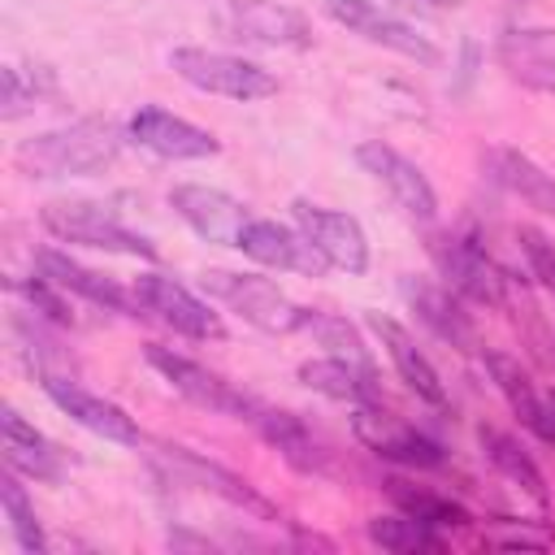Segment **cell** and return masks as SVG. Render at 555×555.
<instances>
[{
  "label": "cell",
  "mask_w": 555,
  "mask_h": 555,
  "mask_svg": "<svg viewBox=\"0 0 555 555\" xmlns=\"http://www.w3.org/2000/svg\"><path fill=\"white\" fill-rule=\"evenodd\" d=\"M126 130L113 117H78L69 126L30 134L13 147V165L26 178H95L117 165Z\"/></svg>",
  "instance_id": "6da1fadb"
},
{
  "label": "cell",
  "mask_w": 555,
  "mask_h": 555,
  "mask_svg": "<svg viewBox=\"0 0 555 555\" xmlns=\"http://www.w3.org/2000/svg\"><path fill=\"white\" fill-rule=\"evenodd\" d=\"M39 225L69 247H91V251H113V256H139L156 260V247L147 234L130 230L121 217H113L95 199H52L39 208Z\"/></svg>",
  "instance_id": "7a4b0ae2"
},
{
  "label": "cell",
  "mask_w": 555,
  "mask_h": 555,
  "mask_svg": "<svg viewBox=\"0 0 555 555\" xmlns=\"http://www.w3.org/2000/svg\"><path fill=\"white\" fill-rule=\"evenodd\" d=\"M169 69L204 91V95H221V100H238V104H256V100H269L278 95V78L247 61V56H234V52H212V48H173L169 52Z\"/></svg>",
  "instance_id": "3957f363"
},
{
  "label": "cell",
  "mask_w": 555,
  "mask_h": 555,
  "mask_svg": "<svg viewBox=\"0 0 555 555\" xmlns=\"http://www.w3.org/2000/svg\"><path fill=\"white\" fill-rule=\"evenodd\" d=\"M204 291L212 299H221L230 312H238L251 330L260 334H299L304 325V304H295L278 282L260 278V273H230V269H208L204 278Z\"/></svg>",
  "instance_id": "277c9868"
},
{
  "label": "cell",
  "mask_w": 555,
  "mask_h": 555,
  "mask_svg": "<svg viewBox=\"0 0 555 555\" xmlns=\"http://www.w3.org/2000/svg\"><path fill=\"white\" fill-rule=\"evenodd\" d=\"M356 160H360V169L395 199V208H399L408 221L429 225V221L438 217V191H434V182L425 178V169H421L412 156H403L399 147H390V143H382V139H364V143L356 147Z\"/></svg>",
  "instance_id": "5b68a950"
},
{
  "label": "cell",
  "mask_w": 555,
  "mask_h": 555,
  "mask_svg": "<svg viewBox=\"0 0 555 555\" xmlns=\"http://www.w3.org/2000/svg\"><path fill=\"white\" fill-rule=\"evenodd\" d=\"M143 356H147V364H152L182 399H191L195 408H208V412H217V416H238V421H247V416L256 412V403H260V399H251L247 390H238L234 382H225L221 373L204 369L199 360L178 356L173 347L147 343Z\"/></svg>",
  "instance_id": "8992f818"
},
{
  "label": "cell",
  "mask_w": 555,
  "mask_h": 555,
  "mask_svg": "<svg viewBox=\"0 0 555 555\" xmlns=\"http://www.w3.org/2000/svg\"><path fill=\"white\" fill-rule=\"evenodd\" d=\"M134 299L143 312H152L160 325H169L182 338L195 343H221L225 338V321L212 312V304H204L195 291H186L182 282L165 278V273H139L134 278Z\"/></svg>",
  "instance_id": "52a82bcc"
},
{
  "label": "cell",
  "mask_w": 555,
  "mask_h": 555,
  "mask_svg": "<svg viewBox=\"0 0 555 555\" xmlns=\"http://www.w3.org/2000/svg\"><path fill=\"white\" fill-rule=\"evenodd\" d=\"M429 256L442 273V282L460 295V299H473V304H486V308H503L507 304V273L473 243V238H460V234H442L429 243Z\"/></svg>",
  "instance_id": "ba28073f"
},
{
  "label": "cell",
  "mask_w": 555,
  "mask_h": 555,
  "mask_svg": "<svg viewBox=\"0 0 555 555\" xmlns=\"http://www.w3.org/2000/svg\"><path fill=\"white\" fill-rule=\"evenodd\" d=\"M321 9H325L338 26H347L351 35H360L364 43H377V48H386V52H399V56H408V61H416V65H438V61H442V52H438L434 39H425L416 26L399 22L395 13L377 9L373 0H321Z\"/></svg>",
  "instance_id": "9c48e42d"
},
{
  "label": "cell",
  "mask_w": 555,
  "mask_h": 555,
  "mask_svg": "<svg viewBox=\"0 0 555 555\" xmlns=\"http://www.w3.org/2000/svg\"><path fill=\"white\" fill-rule=\"evenodd\" d=\"M126 139L160 160H208L221 152V139L160 104H143L126 121Z\"/></svg>",
  "instance_id": "30bf717a"
},
{
  "label": "cell",
  "mask_w": 555,
  "mask_h": 555,
  "mask_svg": "<svg viewBox=\"0 0 555 555\" xmlns=\"http://www.w3.org/2000/svg\"><path fill=\"white\" fill-rule=\"evenodd\" d=\"M39 386L43 395L74 421L82 425L87 434L104 438V442H117V447H143V429L134 425V416L126 408H117L113 399L78 386L74 377H61V373H39Z\"/></svg>",
  "instance_id": "8fae6325"
},
{
  "label": "cell",
  "mask_w": 555,
  "mask_h": 555,
  "mask_svg": "<svg viewBox=\"0 0 555 555\" xmlns=\"http://www.w3.org/2000/svg\"><path fill=\"white\" fill-rule=\"evenodd\" d=\"M351 434L382 460H395V464H408V468H442L447 464V451L421 434L416 425L382 412L377 403H360L351 412Z\"/></svg>",
  "instance_id": "7c38bea8"
},
{
  "label": "cell",
  "mask_w": 555,
  "mask_h": 555,
  "mask_svg": "<svg viewBox=\"0 0 555 555\" xmlns=\"http://www.w3.org/2000/svg\"><path fill=\"white\" fill-rule=\"evenodd\" d=\"M291 217L308 234V243L330 260V269H343L351 278H360L369 269V238H364V225L351 212L321 208L312 199H295L291 204Z\"/></svg>",
  "instance_id": "4fadbf2b"
},
{
  "label": "cell",
  "mask_w": 555,
  "mask_h": 555,
  "mask_svg": "<svg viewBox=\"0 0 555 555\" xmlns=\"http://www.w3.org/2000/svg\"><path fill=\"white\" fill-rule=\"evenodd\" d=\"M169 208L204 243H217V247H238V234L251 221L243 199H234L221 186H204V182H178V186H169Z\"/></svg>",
  "instance_id": "5bb4252c"
},
{
  "label": "cell",
  "mask_w": 555,
  "mask_h": 555,
  "mask_svg": "<svg viewBox=\"0 0 555 555\" xmlns=\"http://www.w3.org/2000/svg\"><path fill=\"white\" fill-rule=\"evenodd\" d=\"M160 460L169 464V473L178 477V481H186V486H199V490H208V494H217V499H225L230 507H238V512H247V516H260V520H282V512L251 486V481H243L238 473H230L225 464H217V460H204L199 451H186V447H160Z\"/></svg>",
  "instance_id": "9a60e30c"
},
{
  "label": "cell",
  "mask_w": 555,
  "mask_h": 555,
  "mask_svg": "<svg viewBox=\"0 0 555 555\" xmlns=\"http://www.w3.org/2000/svg\"><path fill=\"white\" fill-rule=\"evenodd\" d=\"M225 22H230L234 39L256 43V48H291V52L312 48L308 13H299L295 4H282V0H230Z\"/></svg>",
  "instance_id": "2e32d148"
},
{
  "label": "cell",
  "mask_w": 555,
  "mask_h": 555,
  "mask_svg": "<svg viewBox=\"0 0 555 555\" xmlns=\"http://www.w3.org/2000/svg\"><path fill=\"white\" fill-rule=\"evenodd\" d=\"M238 251L251 256L264 269H286V273H299V278H321L330 269V260L308 243V234L299 225L291 230V225L269 221V217L247 221V230L238 234Z\"/></svg>",
  "instance_id": "e0dca14e"
},
{
  "label": "cell",
  "mask_w": 555,
  "mask_h": 555,
  "mask_svg": "<svg viewBox=\"0 0 555 555\" xmlns=\"http://www.w3.org/2000/svg\"><path fill=\"white\" fill-rule=\"evenodd\" d=\"M499 69L538 95H555V26H507L494 43Z\"/></svg>",
  "instance_id": "ac0fdd59"
},
{
  "label": "cell",
  "mask_w": 555,
  "mask_h": 555,
  "mask_svg": "<svg viewBox=\"0 0 555 555\" xmlns=\"http://www.w3.org/2000/svg\"><path fill=\"white\" fill-rule=\"evenodd\" d=\"M35 269H39L43 278H52L61 291H69V295L87 299L91 308L121 312V317L143 312V308H139V299H134V291H126V286H121V282H113L108 273H100V269H91V264L74 260V256H69V251H61V247H39V251H35Z\"/></svg>",
  "instance_id": "d6986e66"
},
{
  "label": "cell",
  "mask_w": 555,
  "mask_h": 555,
  "mask_svg": "<svg viewBox=\"0 0 555 555\" xmlns=\"http://www.w3.org/2000/svg\"><path fill=\"white\" fill-rule=\"evenodd\" d=\"M364 321H369V330L377 334V343L386 347V356H390V364H395L399 382H403L421 403H429V408H447V386H442L438 369L429 364V356L416 347V338H412L395 317L369 312Z\"/></svg>",
  "instance_id": "ffe728a7"
},
{
  "label": "cell",
  "mask_w": 555,
  "mask_h": 555,
  "mask_svg": "<svg viewBox=\"0 0 555 555\" xmlns=\"http://www.w3.org/2000/svg\"><path fill=\"white\" fill-rule=\"evenodd\" d=\"M408 308L421 317L425 330H434L442 343L460 347V351H473L477 347V330L460 304V295L447 286V282H429V278H403L399 282Z\"/></svg>",
  "instance_id": "44dd1931"
},
{
  "label": "cell",
  "mask_w": 555,
  "mask_h": 555,
  "mask_svg": "<svg viewBox=\"0 0 555 555\" xmlns=\"http://www.w3.org/2000/svg\"><path fill=\"white\" fill-rule=\"evenodd\" d=\"M247 425H256V434L299 473H325L330 460H325V447L317 442V434L304 425V416L286 412V408H269V403H256V412L247 416Z\"/></svg>",
  "instance_id": "7402d4cb"
},
{
  "label": "cell",
  "mask_w": 555,
  "mask_h": 555,
  "mask_svg": "<svg viewBox=\"0 0 555 555\" xmlns=\"http://www.w3.org/2000/svg\"><path fill=\"white\" fill-rule=\"evenodd\" d=\"M486 369H490V377H494L499 395L507 399L512 416H516L529 434H538L542 442H555L551 399H542V395H538V386L529 382V373L520 369V360H516V356H507V351H486Z\"/></svg>",
  "instance_id": "603a6c76"
},
{
  "label": "cell",
  "mask_w": 555,
  "mask_h": 555,
  "mask_svg": "<svg viewBox=\"0 0 555 555\" xmlns=\"http://www.w3.org/2000/svg\"><path fill=\"white\" fill-rule=\"evenodd\" d=\"M0 429H4V464L17 468L30 481H61L65 477V455L56 451V442H48L17 408L0 412Z\"/></svg>",
  "instance_id": "cb8c5ba5"
},
{
  "label": "cell",
  "mask_w": 555,
  "mask_h": 555,
  "mask_svg": "<svg viewBox=\"0 0 555 555\" xmlns=\"http://www.w3.org/2000/svg\"><path fill=\"white\" fill-rule=\"evenodd\" d=\"M299 382L325 399H338V403H377V373L364 369V364H351L343 356H317V360H304L299 364Z\"/></svg>",
  "instance_id": "d4e9b609"
},
{
  "label": "cell",
  "mask_w": 555,
  "mask_h": 555,
  "mask_svg": "<svg viewBox=\"0 0 555 555\" xmlns=\"http://www.w3.org/2000/svg\"><path fill=\"white\" fill-rule=\"evenodd\" d=\"M486 165L520 204H529L542 217H555V173H546L533 156H525L516 147H490Z\"/></svg>",
  "instance_id": "484cf974"
},
{
  "label": "cell",
  "mask_w": 555,
  "mask_h": 555,
  "mask_svg": "<svg viewBox=\"0 0 555 555\" xmlns=\"http://www.w3.org/2000/svg\"><path fill=\"white\" fill-rule=\"evenodd\" d=\"M481 455L494 464V473H503L516 490H525L542 512H546V503H551V494H546V477H542V468L529 460V451L512 438V434H503V429H494V425H481Z\"/></svg>",
  "instance_id": "4316f807"
},
{
  "label": "cell",
  "mask_w": 555,
  "mask_h": 555,
  "mask_svg": "<svg viewBox=\"0 0 555 555\" xmlns=\"http://www.w3.org/2000/svg\"><path fill=\"white\" fill-rule=\"evenodd\" d=\"M369 542L390 551V555H438L442 551V538L434 525L399 512V516H373L369 520Z\"/></svg>",
  "instance_id": "83f0119b"
},
{
  "label": "cell",
  "mask_w": 555,
  "mask_h": 555,
  "mask_svg": "<svg viewBox=\"0 0 555 555\" xmlns=\"http://www.w3.org/2000/svg\"><path fill=\"white\" fill-rule=\"evenodd\" d=\"M0 507H4V520L13 529V542L26 551V555H43L48 551V538H43V525L35 516V503L22 486V473L4 464V477H0Z\"/></svg>",
  "instance_id": "f1b7e54d"
},
{
  "label": "cell",
  "mask_w": 555,
  "mask_h": 555,
  "mask_svg": "<svg viewBox=\"0 0 555 555\" xmlns=\"http://www.w3.org/2000/svg\"><path fill=\"white\" fill-rule=\"evenodd\" d=\"M386 494L395 499L399 512H408V516H416V520H425V525H434V529H468V512H464L455 499H447V494L408 486V481H399V477L386 481Z\"/></svg>",
  "instance_id": "f546056e"
},
{
  "label": "cell",
  "mask_w": 555,
  "mask_h": 555,
  "mask_svg": "<svg viewBox=\"0 0 555 555\" xmlns=\"http://www.w3.org/2000/svg\"><path fill=\"white\" fill-rule=\"evenodd\" d=\"M299 334H312L330 356H343V360H351V364L373 369V356H369V347H364L360 330H356L347 317H338V312L304 308V325H299Z\"/></svg>",
  "instance_id": "4dcf8cb0"
},
{
  "label": "cell",
  "mask_w": 555,
  "mask_h": 555,
  "mask_svg": "<svg viewBox=\"0 0 555 555\" xmlns=\"http://www.w3.org/2000/svg\"><path fill=\"white\" fill-rule=\"evenodd\" d=\"M9 291L13 295H22L39 317H48L52 325H61V330H74V312H69V291H61L52 278H43V273H35V278H13L9 282Z\"/></svg>",
  "instance_id": "1f68e13d"
},
{
  "label": "cell",
  "mask_w": 555,
  "mask_h": 555,
  "mask_svg": "<svg viewBox=\"0 0 555 555\" xmlns=\"http://www.w3.org/2000/svg\"><path fill=\"white\" fill-rule=\"evenodd\" d=\"M516 243H520V256L529 264V278H538V286L555 295V238L542 234L538 225H520Z\"/></svg>",
  "instance_id": "d6a6232c"
},
{
  "label": "cell",
  "mask_w": 555,
  "mask_h": 555,
  "mask_svg": "<svg viewBox=\"0 0 555 555\" xmlns=\"http://www.w3.org/2000/svg\"><path fill=\"white\" fill-rule=\"evenodd\" d=\"M35 100H39V82H35V78L26 82L17 65H4V69H0V117H4V121H17L22 113L35 108Z\"/></svg>",
  "instance_id": "836d02e7"
},
{
  "label": "cell",
  "mask_w": 555,
  "mask_h": 555,
  "mask_svg": "<svg viewBox=\"0 0 555 555\" xmlns=\"http://www.w3.org/2000/svg\"><path fill=\"white\" fill-rule=\"evenodd\" d=\"M421 4H434V9H455L460 0H421Z\"/></svg>",
  "instance_id": "e575fe53"
},
{
  "label": "cell",
  "mask_w": 555,
  "mask_h": 555,
  "mask_svg": "<svg viewBox=\"0 0 555 555\" xmlns=\"http://www.w3.org/2000/svg\"><path fill=\"white\" fill-rule=\"evenodd\" d=\"M551 421H555V395H551Z\"/></svg>",
  "instance_id": "d590c367"
}]
</instances>
